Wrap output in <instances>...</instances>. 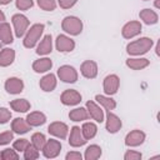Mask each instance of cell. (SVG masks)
Returning a JSON list of instances; mask_svg holds the SVG:
<instances>
[{
	"label": "cell",
	"mask_w": 160,
	"mask_h": 160,
	"mask_svg": "<svg viewBox=\"0 0 160 160\" xmlns=\"http://www.w3.org/2000/svg\"><path fill=\"white\" fill-rule=\"evenodd\" d=\"M152 46H154L152 39L148 36H142V38L130 41L126 45V52L130 56H141L149 52L152 49Z\"/></svg>",
	"instance_id": "obj_1"
},
{
	"label": "cell",
	"mask_w": 160,
	"mask_h": 160,
	"mask_svg": "<svg viewBox=\"0 0 160 160\" xmlns=\"http://www.w3.org/2000/svg\"><path fill=\"white\" fill-rule=\"evenodd\" d=\"M45 30V25L41 22H35L31 26H29L26 34L22 38V45L26 49H34L38 42L40 41V39L42 38Z\"/></svg>",
	"instance_id": "obj_2"
},
{
	"label": "cell",
	"mask_w": 160,
	"mask_h": 160,
	"mask_svg": "<svg viewBox=\"0 0 160 160\" xmlns=\"http://www.w3.org/2000/svg\"><path fill=\"white\" fill-rule=\"evenodd\" d=\"M82 28H84V24L80 20V18H78V16L69 15L61 20V30L69 36L80 35L82 31Z\"/></svg>",
	"instance_id": "obj_3"
},
{
	"label": "cell",
	"mask_w": 160,
	"mask_h": 160,
	"mask_svg": "<svg viewBox=\"0 0 160 160\" xmlns=\"http://www.w3.org/2000/svg\"><path fill=\"white\" fill-rule=\"evenodd\" d=\"M11 24H12L14 35L20 39V38H24V35L26 34V31L30 26V20L28 19L26 15L18 12L11 16Z\"/></svg>",
	"instance_id": "obj_4"
},
{
	"label": "cell",
	"mask_w": 160,
	"mask_h": 160,
	"mask_svg": "<svg viewBox=\"0 0 160 160\" xmlns=\"http://www.w3.org/2000/svg\"><path fill=\"white\" fill-rule=\"evenodd\" d=\"M56 76L60 81L65 84H74L79 79V72L71 65H61L56 71Z\"/></svg>",
	"instance_id": "obj_5"
},
{
	"label": "cell",
	"mask_w": 160,
	"mask_h": 160,
	"mask_svg": "<svg viewBox=\"0 0 160 160\" xmlns=\"http://www.w3.org/2000/svg\"><path fill=\"white\" fill-rule=\"evenodd\" d=\"M142 31L141 21L139 20H130L121 28V36L126 40H131L136 36H139Z\"/></svg>",
	"instance_id": "obj_6"
},
{
	"label": "cell",
	"mask_w": 160,
	"mask_h": 160,
	"mask_svg": "<svg viewBox=\"0 0 160 160\" xmlns=\"http://www.w3.org/2000/svg\"><path fill=\"white\" fill-rule=\"evenodd\" d=\"M120 88V78L116 74H109L102 80V90L105 95H115Z\"/></svg>",
	"instance_id": "obj_7"
},
{
	"label": "cell",
	"mask_w": 160,
	"mask_h": 160,
	"mask_svg": "<svg viewBox=\"0 0 160 160\" xmlns=\"http://www.w3.org/2000/svg\"><path fill=\"white\" fill-rule=\"evenodd\" d=\"M82 96L75 89H66L60 95V101L65 106H76L81 102Z\"/></svg>",
	"instance_id": "obj_8"
},
{
	"label": "cell",
	"mask_w": 160,
	"mask_h": 160,
	"mask_svg": "<svg viewBox=\"0 0 160 160\" xmlns=\"http://www.w3.org/2000/svg\"><path fill=\"white\" fill-rule=\"evenodd\" d=\"M61 148L62 146H61L60 140H58L56 138L55 139H49V140H46L41 152H42L44 158H46V159H55V158L59 156V154L61 151Z\"/></svg>",
	"instance_id": "obj_9"
},
{
	"label": "cell",
	"mask_w": 160,
	"mask_h": 160,
	"mask_svg": "<svg viewBox=\"0 0 160 160\" xmlns=\"http://www.w3.org/2000/svg\"><path fill=\"white\" fill-rule=\"evenodd\" d=\"M69 126L62 121H52L48 126V132L59 140H65L69 135Z\"/></svg>",
	"instance_id": "obj_10"
},
{
	"label": "cell",
	"mask_w": 160,
	"mask_h": 160,
	"mask_svg": "<svg viewBox=\"0 0 160 160\" xmlns=\"http://www.w3.org/2000/svg\"><path fill=\"white\" fill-rule=\"evenodd\" d=\"M145 139H146V134L142 130L134 129L126 134L124 142L128 148H136V146L142 145L145 142Z\"/></svg>",
	"instance_id": "obj_11"
},
{
	"label": "cell",
	"mask_w": 160,
	"mask_h": 160,
	"mask_svg": "<svg viewBox=\"0 0 160 160\" xmlns=\"http://www.w3.org/2000/svg\"><path fill=\"white\" fill-rule=\"evenodd\" d=\"M75 41L66 34H60L55 39V48L59 52H71L75 49Z\"/></svg>",
	"instance_id": "obj_12"
},
{
	"label": "cell",
	"mask_w": 160,
	"mask_h": 160,
	"mask_svg": "<svg viewBox=\"0 0 160 160\" xmlns=\"http://www.w3.org/2000/svg\"><path fill=\"white\" fill-rule=\"evenodd\" d=\"M104 121H105V129L109 134H116L122 128L121 119L116 114H114L112 111H106Z\"/></svg>",
	"instance_id": "obj_13"
},
{
	"label": "cell",
	"mask_w": 160,
	"mask_h": 160,
	"mask_svg": "<svg viewBox=\"0 0 160 160\" xmlns=\"http://www.w3.org/2000/svg\"><path fill=\"white\" fill-rule=\"evenodd\" d=\"M68 141H69V145L71 148H80V146H84L88 140L84 138L82 132H81V128L75 125L72 126L70 130H69V135H68Z\"/></svg>",
	"instance_id": "obj_14"
},
{
	"label": "cell",
	"mask_w": 160,
	"mask_h": 160,
	"mask_svg": "<svg viewBox=\"0 0 160 160\" xmlns=\"http://www.w3.org/2000/svg\"><path fill=\"white\" fill-rule=\"evenodd\" d=\"M85 108L89 112V116L96 121V122H102L105 120V112H104V109L94 100H89L86 101L85 104Z\"/></svg>",
	"instance_id": "obj_15"
},
{
	"label": "cell",
	"mask_w": 160,
	"mask_h": 160,
	"mask_svg": "<svg viewBox=\"0 0 160 160\" xmlns=\"http://www.w3.org/2000/svg\"><path fill=\"white\" fill-rule=\"evenodd\" d=\"M24 81L20 79V78H16V76H11L9 79L5 80V84H4V89L8 94L10 95H18L20 92L24 91Z\"/></svg>",
	"instance_id": "obj_16"
},
{
	"label": "cell",
	"mask_w": 160,
	"mask_h": 160,
	"mask_svg": "<svg viewBox=\"0 0 160 160\" xmlns=\"http://www.w3.org/2000/svg\"><path fill=\"white\" fill-rule=\"evenodd\" d=\"M35 48H36L35 52L39 56H48L52 51V36L50 34L44 35Z\"/></svg>",
	"instance_id": "obj_17"
},
{
	"label": "cell",
	"mask_w": 160,
	"mask_h": 160,
	"mask_svg": "<svg viewBox=\"0 0 160 160\" xmlns=\"http://www.w3.org/2000/svg\"><path fill=\"white\" fill-rule=\"evenodd\" d=\"M99 72V68L96 61L94 60H85L81 62L80 65V74L85 78V79H95L98 76Z\"/></svg>",
	"instance_id": "obj_18"
},
{
	"label": "cell",
	"mask_w": 160,
	"mask_h": 160,
	"mask_svg": "<svg viewBox=\"0 0 160 160\" xmlns=\"http://www.w3.org/2000/svg\"><path fill=\"white\" fill-rule=\"evenodd\" d=\"M58 85V76L52 72H48L45 74L40 81H39V86L44 92H51L56 89Z\"/></svg>",
	"instance_id": "obj_19"
},
{
	"label": "cell",
	"mask_w": 160,
	"mask_h": 160,
	"mask_svg": "<svg viewBox=\"0 0 160 160\" xmlns=\"http://www.w3.org/2000/svg\"><path fill=\"white\" fill-rule=\"evenodd\" d=\"M52 68V60L48 56H40L32 62V70L36 74H45L49 72Z\"/></svg>",
	"instance_id": "obj_20"
},
{
	"label": "cell",
	"mask_w": 160,
	"mask_h": 160,
	"mask_svg": "<svg viewBox=\"0 0 160 160\" xmlns=\"http://www.w3.org/2000/svg\"><path fill=\"white\" fill-rule=\"evenodd\" d=\"M0 42L4 45H10L14 42V30L9 22H0Z\"/></svg>",
	"instance_id": "obj_21"
},
{
	"label": "cell",
	"mask_w": 160,
	"mask_h": 160,
	"mask_svg": "<svg viewBox=\"0 0 160 160\" xmlns=\"http://www.w3.org/2000/svg\"><path fill=\"white\" fill-rule=\"evenodd\" d=\"M125 64L131 70H142L150 65V60L146 58H141V56H131L126 59Z\"/></svg>",
	"instance_id": "obj_22"
},
{
	"label": "cell",
	"mask_w": 160,
	"mask_h": 160,
	"mask_svg": "<svg viewBox=\"0 0 160 160\" xmlns=\"http://www.w3.org/2000/svg\"><path fill=\"white\" fill-rule=\"evenodd\" d=\"M30 130H31V126L29 125V122L26 121V119L15 118L14 120H11V131L14 134L24 135V134L29 132Z\"/></svg>",
	"instance_id": "obj_23"
},
{
	"label": "cell",
	"mask_w": 160,
	"mask_h": 160,
	"mask_svg": "<svg viewBox=\"0 0 160 160\" xmlns=\"http://www.w3.org/2000/svg\"><path fill=\"white\" fill-rule=\"evenodd\" d=\"M139 19L146 25H155L159 21V15L152 9H142L139 12Z\"/></svg>",
	"instance_id": "obj_24"
},
{
	"label": "cell",
	"mask_w": 160,
	"mask_h": 160,
	"mask_svg": "<svg viewBox=\"0 0 160 160\" xmlns=\"http://www.w3.org/2000/svg\"><path fill=\"white\" fill-rule=\"evenodd\" d=\"M15 50L11 48H2L0 50V68L10 66L15 60Z\"/></svg>",
	"instance_id": "obj_25"
},
{
	"label": "cell",
	"mask_w": 160,
	"mask_h": 160,
	"mask_svg": "<svg viewBox=\"0 0 160 160\" xmlns=\"http://www.w3.org/2000/svg\"><path fill=\"white\" fill-rule=\"evenodd\" d=\"M69 119L74 122H84L85 120H89V112L86 110V108L79 106V108H74L72 110H70L69 112Z\"/></svg>",
	"instance_id": "obj_26"
},
{
	"label": "cell",
	"mask_w": 160,
	"mask_h": 160,
	"mask_svg": "<svg viewBox=\"0 0 160 160\" xmlns=\"http://www.w3.org/2000/svg\"><path fill=\"white\" fill-rule=\"evenodd\" d=\"M26 121L31 128H38L46 122V115L41 111H31L26 115Z\"/></svg>",
	"instance_id": "obj_27"
},
{
	"label": "cell",
	"mask_w": 160,
	"mask_h": 160,
	"mask_svg": "<svg viewBox=\"0 0 160 160\" xmlns=\"http://www.w3.org/2000/svg\"><path fill=\"white\" fill-rule=\"evenodd\" d=\"M95 101L106 111H112L116 108V101L110 95H105V94L100 95V94H98V95H95Z\"/></svg>",
	"instance_id": "obj_28"
},
{
	"label": "cell",
	"mask_w": 160,
	"mask_h": 160,
	"mask_svg": "<svg viewBox=\"0 0 160 160\" xmlns=\"http://www.w3.org/2000/svg\"><path fill=\"white\" fill-rule=\"evenodd\" d=\"M10 108L15 112H28L31 108V104L26 99H14L10 101Z\"/></svg>",
	"instance_id": "obj_29"
},
{
	"label": "cell",
	"mask_w": 160,
	"mask_h": 160,
	"mask_svg": "<svg viewBox=\"0 0 160 160\" xmlns=\"http://www.w3.org/2000/svg\"><path fill=\"white\" fill-rule=\"evenodd\" d=\"M81 132L86 140H91L98 134V125L92 121H84L81 125Z\"/></svg>",
	"instance_id": "obj_30"
},
{
	"label": "cell",
	"mask_w": 160,
	"mask_h": 160,
	"mask_svg": "<svg viewBox=\"0 0 160 160\" xmlns=\"http://www.w3.org/2000/svg\"><path fill=\"white\" fill-rule=\"evenodd\" d=\"M101 155H102V149L96 144H91L85 149L82 158L85 160H98Z\"/></svg>",
	"instance_id": "obj_31"
},
{
	"label": "cell",
	"mask_w": 160,
	"mask_h": 160,
	"mask_svg": "<svg viewBox=\"0 0 160 160\" xmlns=\"http://www.w3.org/2000/svg\"><path fill=\"white\" fill-rule=\"evenodd\" d=\"M46 140H48V139L45 138V135H44L42 132H34V134L31 135L30 144H31L35 149H38V150L40 151V150H42V148H44Z\"/></svg>",
	"instance_id": "obj_32"
},
{
	"label": "cell",
	"mask_w": 160,
	"mask_h": 160,
	"mask_svg": "<svg viewBox=\"0 0 160 160\" xmlns=\"http://www.w3.org/2000/svg\"><path fill=\"white\" fill-rule=\"evenodd\" d=\"M36 4L44 11H54L58 6L56 0H36Z\"/></svg>",
	"instance_id": "obj_33"
},
{
	"label": "cell",
	"mask_w": 160,
	"mask_h": 160,
	"mask_svg": "<svg viewBox=\"0 0 160 160\" xmlns=\"http://www.w3.org/2000/svg\"><path fill=\"white\" fill-rule=\"evenodd\" d=\"M22 154H24L22 156L25 160H35V159H39V156H40V151L38 149H35L31 144L22 151Z\"/></svg>",
	"instance_id": "obj_34"
},
{
	"label": "cell",
	"mask_w": 160,
	"mask_h": 160,
	"mask_svg": "<svg viewBox=\"0 0 160 160\" xmlns=\"http://www.w3.org/2000/svg\"><path fill=\"white\" fill-rule=\"evenodd\" d=\"M19 158L20 155L14 148H6L1 150V160H18Z\"/></svg>",
	"instance_id": "obj_35"
},
{
	"label": "cell",
	"mask_w": 160,
	"mask_h": 160,
	"mask_svg": "<svg viewBox=\"0 0 160 160\" xmlns=\"http://www.w3.org/2000/svg\"><path fill=\"white\" fill-rule=\"evenodd\" d=\"M29 145H30V141L28 139H24V138H19L18 140H14L12 141V148L18 152H22Z\"/></svg>",
	"instance_id": "obj_36"
},
{
	"label": "cell",
	"mask_w": 160,
	"mask_h": 160,
	"mask_svg": "<svg viewBox=\"0 0 160 160\" xmlns=\"http://www.w3.org/2000/svg\"><path fill=\"white\" fill-rule=\"evenodd\" d=\"M15 6L20 11H26L34 6V0H15Z\"/></svg>",
	"instance_id": "obj_37"
},
{
	"label": "cell",
	"mask_w": 160,
	"mask_h": 160,
	"mask_svg": "<svg viewBox=\"0 0 160 160\" xmlns=\"http://www.w3.org/2000/svg\"><path fill=\"white\" fill-rule=\"evenodd\" d=\"M12 140H14V132H12L11 130L0 132V146L10 144Z\"/></svg>",
	"instance_id": "obj_38"
},
{
	"label": "cell",
	"mask_w": 160,
	"mask_h": 160,
	"mask_svg": "<svg viewBox=\"0 0 160 160\" xmlns=\"http://www.w3.org/2000/svg\"><path fill=\"white\" fill-rule=\"evenodd\" d=\"M11 116H12L11 111L8 108H4V106L0 108V125L8 124L11 120Z\"/></svg>",
	"instance_id": "obj_39"
},
{
	"label": "cell",
	"mask_w": 160,
	"mask_h": 160,
	"mask_svg": "<svg viewBox=\"0 0 160 160\" xmlns=\"http://www.w3.org/2000/svg\"><path fill=\"white\" fill-rule=\"evenodd\" d=\"M142 154L136 150H126L124 154V160H141Z\"/></svg>",
	"instance_id": "obj_40"
},
{
	"label": "cell",
	"mask_w": 160,
	"mask_h": 160,
	"mask_svg": "<svg viewBox=\"0 0 160 160\" xmlns=\"http://www.w3.org/2000/svg\"><path fill=\"white\" fill-rule=\"evenodd\" d=\"M79 0H56L58 5L61 8V9H71L74 5H76Z\"/></svg>",
	"instance_id": "obj_41"
},
{
	"label": "cell",
	"mask_w": 160,
	"mask_h": 160,
	"mask_svg": "<svg viewBox=\"0 0 160 160\" xmlns=\"http://www.w3.org/2000/svg\"><path fill=\"white\" fill-rule=\"evenodd\" d=\"M82 154L80 151H69L65 155V160H81Z\"/></svg>",
	"instance_id": "obj_42"
},
{
	"label": "cell",
	"mask_w": 160,
	"mask_h": 160,
	"mask_svg": "<svg viewBox=\"0 0 160 160\" xmlns=\"http://www.w3.org/2000/svg\"><path fill=\"white\" fill-rule=\"evenodd\" d=\"M6 20V16H5V14L2 12V10H0V22H4Z\"/></svg>",
	"instance_id": "obj_43"
},
{
	"label": "cell",
	"mask_w": 160,
	"mask_h": 160,
	"mask_svg": "<svg viewBox=\"0 0 160 160\" xmlns=\"http://www.w3.org/2000/svg\"><path fill=\"white\" fill-rule=\"evenodd\" d=\"M12 0H0V5H9Z\"/></svg>",
	"instance_id": "obj_44"
},
{
	"label": "cell",
	"mask_w": 160,
	"mask_h": 160,
	"mask_svg": "<svg viewBox=\"0 0 160 160\" xmlns=\"http://www.w3.org/2000/svg\"><path fill=\"white\" fill-rule=\"evenodd\" d=\"M159 1H160V0H155V2H154V5H155V8H156V9H159V6H160Z\"/></svg>",
	"instance_id": "obj_45"
},
{
	"label": "cell",
	"mask_w": 160,
	"mask_h": 160,
	"mask_svg": "<svg viewBox=\"0 0 160 160\" xmlns=\"http://www.w3.org/2000/svg\"><path fill=\"white\" fill-rule=\"evenodd\" d=\"M1 49H2V44L0 42V50H1Z\"/></svg>",
	"instance_id": "obj_46"
},
{
	"label": "cell",
	"mask_w": 160,
	"mask_h": 160,
	"mask_svg": "<svg viewBox=\"0 0 160 160\" xmlns=\"http://www.w3.org/2000/svg\"><path fill=\"white\" fill-rule=\"evenodd\" d=\"M0 160H1V151H0Z\"/></svg>",
	"instance_id": "obj_47"
},
{
	"label": "cell",
	"mask_w": 160,
	"mask_h": 160,
	"mask_svg": "<svg viewBox=\"0 0 160 160\" xmlns=\"http://www.w3.org/2000/svg\"><path fill=\"white\" fill-rule=\"evenodd\" d=\"M142 1H149V0H142Z\"/></svg>",
	"instance_id": "obj_48"
}]
</instances>
